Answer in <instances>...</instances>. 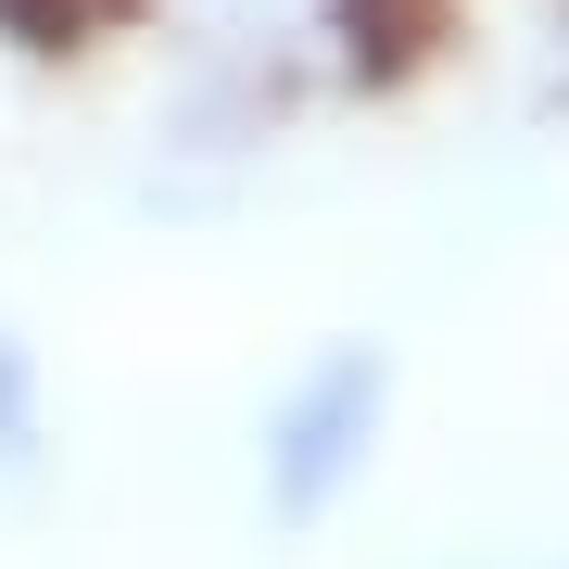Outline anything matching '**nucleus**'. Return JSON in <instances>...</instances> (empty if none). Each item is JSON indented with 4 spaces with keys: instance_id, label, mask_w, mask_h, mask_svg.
Listing matches in <instances>:
<instances>
[{
    "instance_id": "nucleus-4",
    "label": "nucleus",
    "mask_w": 569,
    "mask_h": 569,
    "mask_svg": "<svg viewBox=\"0 0 569 569\" xmlns=\"http://www.w3.org/2000/svg\"><path fill=\"white\" fill-rule=\"evenodd\" d=\"M0 26H13L26 51H63L77 39V0H0Z\"/></svg>"
},
{
    "instance_id": "nucleus-3",
    "label": "nucleus",
    "mask_w": 569,
    "mask_h": 569,
    "mask_svg": "<svg viewBox=\"0 0 569 569\" xmlns=\"http://www.w3.org/2000/svg\"><path fill=\"white\" fill-rule=\"evenodd\" d=\"M26 456H39V367L0 329V468H26Z\"/></svg>"
},
{
    "instance_id": "nucleus-1",
    "label": "nucleus",
    "mask_w": 569,
    "mask_h": 569,
    "mask_svg": "<svg viewBox=\"0 0 569 569\" xmlns=\"http://www.w3.org/2000/svg\"><path fill=\"white\" fill-rule=\"evenodd\" d=\"M380 406H392L380 342H329L305 380L279 392V418H266V507H279V519H329V507L367 481Z\"/></svg>"
},
{
    "instance_id": "nucleus-2",
    "label": "nucleus",
    "mask_w": 569,
    "mask_h": 569,
    "mask_svg": "<svg viewBox=\"0 0 569 569\" xmlns=\"http://www.w3.org/2000/svg\"><path fill=\"white\" fill-rule=\"evenodd\" d=\"M430 39H443V0H342V63L367 89H392Z\"/></svg>"
}]
</instances>
